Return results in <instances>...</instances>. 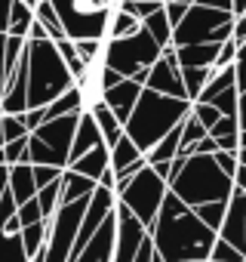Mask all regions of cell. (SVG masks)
Here are the masks:
<instances>
[{"instance_id":"obj_1","label":"cell","mask_w":246,"mask_h":262,"mask_svg":"<svg viewBox=\"0 0 246 262\" xmlns=\"http://www.w3.org/2000/svg\"><path fill=\"white\" fill-rule=\"evenodd\" d=\"M148 237L160 262H206L215 244V231H209L173 191H166Z\"/></svg>"},{"instance_id":"obj_2","label":"cell","mask_w":246,"mask_h":262,"mask_svg":"<svg viewBox=\"0 0 246 262\" xmlns=\"http://www.w3.org/2000/svg\"><path fill=\"white\" fill-rule=\"evenodd\" d=\"M188 114H191V102L169 99V96H160L154 90H142L130 120L123 123V133H127V139H133V145L142 155H148L169 133V129H176Z\"/></svg>"},{"instance_id":"obj_3","label":"cell","mask_w":246,"mask_h":262,"mask_svg":"<svg viewBox=\"0 0 246 262\" xmlns=\"http://www.w3.org/2000/svg\"><path fill=\"white\" fill-rule=\"evenodd\" d=\"M169 191L188 207H203L215 201H228L234 191V182L215 167L212 155H188L182 170L169 179Z\"/></svg>"},{"instance_id":"obj_4","label":"cell","mask_w":246,"mask_h":262,"mask_svg":"<svg viewBox=\"0 0 246 262\" xmlns=\"http://www.w3.org/2000/svg\"><path fill=\"white\" fill-rule=\"evenodd\" d=\"M71 86L74 77L56 53L53 40H28V111L46 108Z\"/></svg>"},{"instance_id":"obj_5","label":"cell","mask_w":246,"mask_h":262,"mask_svg":"<svg viewBox=\"0 0 246 262\" xmlns=\"http://www.w3.org/2000/svg\"><path fill=\"white\" fill-rule=\"evenodd\" d=\"M77 120H80V114H68V117H56V120L40 123L28 136V164L68 170V155H71Z\"/></svg>"},{"instance_id":"obj_6","label":"cell","mask_w":246,"mask_h":262,"mask_svg":"<svg viewBox=\"0 0 246 262\" xmlns=\"http://www.w3.org/2000/svg\"><path fill=\"white\" fill-rule=\"evenodd\" d=\"M59 25L71 43L80 40H105L108 37V19L114 7H105L99 0H50Z\"/></svg>"},{"instance_id":"obj_7","label":"cell","mask_w":246,"mask_h":262,"mask_svg":"<svg viewBox=\"0 0 246 262\" xmlns=\"http://www.w3.org/2000/svg\"><path fill=\"white\" fill-rule=\"evenodd\" d=\"M234 31V13H218L194 4L185 19L173 28V47H197V43H225Z\"/></svg>"},{"instance_id":"obj_8","label":"cell","mask_w":246,"mask_h":262,"mask_svg":"<svg viewBox=\"0 0 246 262\" xmlns=\"http://www.w3.org/2000/svg\"><path fill=\"white\" fill-rule=\"evenodd\" d=\"M160 47L154 43V37L145 31V28H139L136 34H130V37H120V40H105V68H111V71H117L123 80H130L133 74H139V71H145V68H151L157 59H160Z\"/></svg>"},{"instance_id":"obj_9","label":"cell","mask_w":246,"mask_h":262,"mask_svg":"<svg viewBox=\"0 0 246 262\" xmlns=\"http://www.w3.org/2000/svg\"><path fill=\"white\" fill-rule=\"evenodd\" d=\"M166 191H169V185L151 167H145L127 185H120L114 194H117V204H123L145 228H151L154 219H157V213H160V204H163Z\"/></svg>"},{"instance_id":"obj_10","label":"cell","mask_w":246,"mask_h":262,"mask_svg":"<svg viewBox=\"0 0 246 262\" xmlns=\"http://www.w3.org/2000/svg\"><path fill=\"white\" fill-rule=\"evenodd\" d=\"M114 222H117V234H114V259L111 262H133L142 241L148 237V228L123 204L114 207Z\"/></svg>"},{"instance_id":"obj_11","label":"cell","mask_w":246,"mask_h":262,"mask_svg":"<svg viewBox=\"0 0 246 262\" xmlns=\"http://www.w3.org/2000/svg\"><path fill=\"white\" fill-rule=\"evenodd\" d=\"M145 90H154L160 96H169V99H185V83H182V68H179V59H176V50L166 47L160 53V59L148 68V80H145Z\"/></svg>"},{"instance_id":"obj_12","label":"cell","mask_w":246,"mask_h":262,"mask_svg":"<svg viewBox=\"0 0 246 262\" xmlns=\"http://www.w3.org/2000/svg\"><path fill=\"white\" fill-rule=\"evenodd\" d=\"M215 237L231 244L240 256H246V191H240V188L231 191L228 210H225V222H222Z\"/></svg>"},{"instance_id":"obj_13","label":"cell","mask_w":246,"mask_h":262,"mask_svg":"<svg viewBox=\"0 0 246 262\" xmlns=\"http://www.w3.org/2000/svg\"><path fill=\"white\" fill-rule=\"evenodd\" d=\"M114 234H117V222H114V213H111L102 222V228L83 244V250L71 256V262H111L114 259Z\"/></svg>"},{"instance_id":"obj_14","label":"cell","mask_w":246,"mask_h":262,"mask_svg":"<svg viewBox=\"0 0 246 262\" xmlns=\"http://www.w3.org/2000/svg\"><path fill=\"white\" fill-rule=\"evenodd\" d=\"M142 90H145V86H139L136 80H120L117 86H111V90L102 96V102L111 108V114H114L120 123H127L130 114H133V108H136V102H139V96H142Z\"/></svg>"},{"instance_id":"obj_15","label":"cell","mask_w":246,"mask_h":262,"mask_svg":"<svg viewBox=\"0 0 246 262\" xmlns=\"http://www.w3.org/2000/svg\"><path fill=\"white\" fill-rule=\"evenodd\" d=\"M95 145H105V142H102V133H99V126H95L92 114H89V111H83V114H80V120H77V129H74V142H71L68 164H74L77 158H83V155H86V151H92Z\"/></svg>"},{"instance_id":"obj_16","label":"cell","mask_w":246,"mask_h":262,"mask_svg":"<svg viewBox=\"0 0 246 262\" xmlns=\"http://www.w3.org/2000/svg\"><path fill=\"white\" fill-rule=\"evenodd\" d=\"M7 191H10V198L16 201V207L28 204V201L37 194L31 164H16V167H10V170H7Z\"/></svg>"},{"instance_id":"obj_17","label":"cell","mask_w":246,"mask_h":262,"mask_svg":"<svg viewBox=\"0 0 246 262\" xmlns=\"http://www.w3.org/2000/svg\"><path fill=\"white\" fill-rule=\"evenodd\" d=\"M108 167H111V161H108V145H95L92 151H86L83 158H77L74 164H68L71 173L86 176V179H92L95 185H99V179H102V173H105Z\"/></svg>"},{"instance_id":"obj_18","label":"cell","mask_w":246,"mask_h":262,"mask_svg":"<svg viewBox=\"0 0 246 262\" xmlns=\"http://www.w3.org/2000/svg\"><path fill=\"white\" fill-rule=\"evenodd\" d=\"M218 47L222 43H197V47H179V50L173 47V50H176L179 68H212Z\"/></svg>"},{"instance_id":"obj_19","label":"cell","mask_w":246,"mask_h":262,"mask_svg":"<svg viewBox=\"0 0 246 262\" xmlns=\"http://www.w3.org/2000/svg\"><path fill=\"white\" fill-rule=\"evenodd\" d=\"M206 136L215 139L218 151H234L237 155V148H240V123H237V117H218V123Z\"/></svg>"},{"instance_id":"obj_20","label":"cell","mask_w":246,"mask_h":262,"mask_svg":"<svg viewBox=\"0 0 246 262\" xmlns=\"http://www.w3.org/2000/svg\"><path fill=\"white\" fill-rule=\"evenodd\" d=\"M89 114H92V120H95V126H99V133H102V142H105L108 148L117 145V139L123 136V123L111 114V108H108L105 102H99Z\"/></svg>"},{"instance_id":"obj_21","label":"cell","mask_w":246,"mask_h":262,"mask_svg":"<svg viewBox=\"0 0 246 262\" xmlns=\"http://www.w3.org/2000/svg\"><path fill=\"white\" fill-rule=\"evenodd\" d=\"M142 158H145V155L133 145V139H127V133L117 139V145H111V148H108V161H111V170H114V173H123L127 167L139 164Z\"/></svg>"},{"instance_id":"obj_22","label":"cell","mask_w":246,"mask_h":262,"mask_svg":"<svg viewBox=\"0 0 246 262\" xmlns=\"http://www.w3.org/2000/svg\"><path fill=\"white\" fill-rule=\"evenodd\" d=\"M59 185H62V204H71V201L89 198V194L95 191V182H92V179L77 176V173H71V170H65V173H62Z\"/></svg>"},{"instance_id":"obj_23","label":"cell","mask_w":246,"mask_h":262,"mask_svg":"<svg viewBox=\"0 0 246 262\" xmlns=\"http://www.w3.org/2000/svg\"><path fill=\"white\" fill-rule=\"evenodd\" d=\"M68 114H83V108H80V93L71 86L68 93H62L56 102H50L46 108H43V117L46 120H56V117H68ZM43 120V123H46Z\"/></svg>"},{"instance_id":"obj_24","label":"cell","mask_w":246,"mask_h":262,"mask_svg":"<svg viewBox=\"0 0 246 262\" xmlns=\"http://www.w3.org/2000/svg\"><path fill=\"white\" fill-rule=\"evenodd\" d=\"M34 25V10H28L25 4L13 0L10 7V25H7V37H25L28 40V31Z\"/></svg>"},{"instance_id":"obj_25","label":"cell","mask_w":246,"mask_h":262,"mask_svg":"<svg viewBox=\"0 0 246 262\" xmlns=\"http://www.w3.org/2000/svg\"><path fill=\"white\" fill-rule=\"evenodd\" d=\"M142 28L154 37V43L160 47V50H166V47H173V25H169V19H166V13H163V7L154 13V16H148L145 22H142Z\"/></svg>"},{"instance_id":"obj_26","label":"cell","mask_w":246,"mask_h":262,"mask_svg":"<svg viewBox=\"0 0 246 262\" xmlns=\"http://www.w3.org/2000/svg\"><path fill=\"white\" fill-rule=\"evenodd\" d=\"M0 262H43V256L31 259L22 247V237L19 234H7L0 228Z\"/></svg>"},{"instance_id":"obj_27","label":"cell","mask_w":246,"mask_h":262,"mask_svg":"<svg viewBox=\"0 0 246 262\" xmlns=\"http://www.w3.org/2000/svg\"><path fill=\"white\" fill-rule=\"evenodd\" d=\"M142 28L139 19H133L130 13H123V10H111V19H108V37L105 40H120V37H130Z\"/></svg>"},{"instance_id":"obj_28","label":"cell","mask_w":246,"mask_h":262,"mask_svg":"<svg viewBox=\"0 0 246 262\" xmlns=\"http://www.w3.org/2000/svg\"><path fill=\"white\" fill-rule=\"evenodd\" d=\"M46 234H50V222H37V225H28V228H22V231H19V237H22V247H25V253H28L31 259L43 256Z\"/></svg>"},{"instance_id":"obj_29","label":"cell","mask_w":246,"mask_h":262,"mask_svg":"<svg viewBox=\"0 0 246 262\" xmlns=\"http://www.w3.org/2000/svg\"><path fill=\"white\" fill-rule=\"evenodd\" d=\"M209 77H212V68H182V83H185V96H188L191 105L200 99V93L209 83Z\"/></svg>"},{"instance_id":"obj_30","label":"cell","mask_w":246,"mask_h":262,"mask_svg":"<svg viewBox=\"0 0 246 262\" xmlns=\"http://www.w3.org/2000/svg\"><path fill=\"white\" fill-rule=\"evenodd\" d=\"M34 22H40V25L46 28L50 40H65V31H62V25H59V16H56V10H53L50 0H40V4L34 7Z\"/></svg>"},{"instance_id":"obj_31","label":"cell","mask_w":246,"mask_h":262,"mask_svg":"<svg viewBox=\"0 0 246 262\" xmlns=\"http://www.w3.org/2000/svg\"><path fill=\"white\" fill-rule=\"evenodd\" d=\"M59 179H62V176H59ZM34 201H37V207H40L43 219L50 222V219H53V213L62 207V185H59V182H53V185L40 188V191L34 194Z\"/></svg>"},{"instance_id":"obj_32","label":"cell","mask_w":246,"mask_h":262,"mask_svg":"<svg viewBox=\"0 0 246 262\" xmlns=\"http://www.w3.org/2000/svg\"><path fill=\"white\" fill-rule=\"evenodd\" d=\"M225 210H228V201H215V204L194 207V216H197L209 231H215V234H218V228H222V222H225Z\"/></svg>"},{"instance_id":"obj_33","label":"cell","mask_w":246,"mask_h":262,"mask_svg":"<svg viewBox=\"0 0 246 262\" xmlns=\"http://www.w3.org/2000/svg\"><path fill=\"white\" fill-rule=\"evenodd\" d=\"M0 129H4V139H7V142H16V139L31 136L22 114H19V117H13V114H0Z\"/></svg>"},{"instance_id":"obj_34","label":"cell","mask_w":246,"mask_h":262,"mask_svg":"<svg viewBox=\"0 0 246 262\" xmlns=\"http://www.w3.org/2000/svg\"><path fill=\"white\" fill-rule=\"evenodd\" d=\"M4 164H7V167L28 164V136H25V139H16V142H7V145H4Z\"/></svg>"},{"instance_id":"obj_35","label":"cell","mask_w":246,"mask_h":262,"mask_svg":"<svg viewBox=\"0 0 246 262\" xmlns=\"http://www.w3.org/2000/svg\"><path fill=\"white\" fill-rule=\"evenodd\" d=\"M16 219H19V228H28V225H37V222H46L34 198H31L28 204H22V207H16Z\"/></svg>"},{"instance_id":"obj_36","label":"cell","mask_w":246,"mask_h":262,"mask_svg":"<svg viewBox=\"0 0 246 262\" xmlns=\"http://www.w3.org/2000/svg\"><path fill=\"white\" fill-rule=\"evenodd\" d=\"M206 262H246V256H240L231 244H225V241H218L215 237V244H212V250H209V259Z\"/></svg>"},{"instance_id":"obj_37","label":"cell","mask_w":246,"mask_h":262,"mask_svg":"<svg viewBox=\"0 0 246 262\" xmlns=\"http://www.w3.org/2000/svg\"><path fill=\"white\" fill-rule=\"evenodd\" d=\"M234 59H237V43H234V40H225V43L218 47V56H215V62H212V71H225V68H231Z\"/></svg>"},{"instance_id":"obj_38","label":"cell","mask_w":246,"mask_h":262,"mask_svg":"<svg viewBox=\"0 0 246 262\" xmlns=\"http://www.w3.org/2000/svg\"><path fill=\"white\" fill-rule=\"evenodd\" d=\"M31 173H34V185H37V191H40V188L59 182V176H62L65 170H56V167H31Z\"/></svg>"},{"instance_id":"obj_39","label":"cell","mask_w":246,"mask_h":262,"mask_svg":"<svg viewBox=\"0 0 246 262\" xmlns=\"http://www.w3.org/2000/svg\"><path fill=\"white\" fill-rule=\"evenodd\" d=\"M212 161H215V167H218L228 179H234V173H237V155H234V151H215Z\"/></svg>"},{"instance_id":"obj_40","label":"cell","mask_w":246,"mask_h":262,"mask_svg":"<svg viewBox=\"0 0 246 262\" xmlns=\"http://www.w3.org/2000/svg\"><path fill=\"white\" fill-rule=\"evenodd\" d=\"M234 74H237V93H243V90H246V43H240V47H237Z\"/></svg>"},{"instance_id":"obj_41","label":"cell","mask_w":246,"mask_h":262,"mask_svg":"<svg viewBox=\"0 0 246 262\" xmlns=\"http://www.w3.org/2000/svg\"><path fill=\"white\" fill-rule=\"evenodd\" d=\"M231 40L240 47V43H246V19L243 16H234V31H231Z\"/></svg>"},{"instance_id":"obj_42","label":"cell","mask_w":246,"mask_h":262,"mask_svg":"<svg viewBox=\"0 0 246 262\" xmlns=\"http://www.w3.org/2000/svg\"><path fill=\"white\" fill-rule=\"evenodd\" d=\"M215 151H218L215 139H209V136H206V139H200V142H197V145H194L188 155H215Z\"/></svg>"},{"instance_id":"obj_43","label":"cell","mask_w":246,"mask_h":262,"mask_svg":"<svg viewBox=\"0 0 246 262\" xmlns=\"http://www.w3.org/2000/svg\"><path fill=\"white\" fill-rule=\"evenodd\" d=\"M200 7H209V10H218V13H234V4L231 0H194Z\"/></svg>"},{"instance_id":"obj_44","label":"cell","mask_w":246,"mask_h":262,"mask_svg":"<svg viewBox=\"0 0 246 262\" xmlns=\"http://www.w3.org/2000/svg\"><path fill=\"white\" fill-rule=\"evenodd\" d=\"M10 7H13V0H0V37H7V25H10Z\"/></svg>"},{"instance_id":"obj_45","label":"cell","mask_w":246,"mask_h":262,"mask_svg":"<svg viewBox=\"0 0 246 262\" xmlns=\"http://www.w3.org/2000/svg\"><path fill=\"white\" fill-rule=\"evenodd\" d=\"M237 123H240V133H243V129H246V90L237 99Z\"/></svg>"},{"instance_id":"obj_46","label":"cell","mask_w":246,"mask_h":262,"mask_svg":"<svg viewBox=\"0 0 246 262\" xmlns=\"http://www.w3.org/2000/svg\"><path fill=\"white\" fill-rule=\"evenodd\" d=\"M28 40H50V34H46V28H43L40 22H34L31 31H28Z\"/></svg>"},{"instance_id":"obj_47","label":"cell","mask_w":246,"mask_h":262,"mask_svg":"<svg viewBox=\"0 0 246 262\" xmlns=\"http://www.w3.org/2000/svg\"><path fill=\"white\" fill-rule=\"evenodd\" d=\"M234 188H240V191H246V167L243 164H237V173H234Z\"/></svg>"},{"instance_id":"obj_48","label":"cell","mask_w":246,"mask_h":262,"mask_svg":"<svg viewBox=\"0 0 246 262\" xmlns=\"http://www.w3.org/2000/svg\"><path fill=\"white\" fill-rule=\"evenodd\" d=\"M7 86V68H4V37H0V96H4Z\"/></svg>"},{"instance_id":"obj_49","label":"cell","mask_w":246,"mask_h":262,"mask_svg":"<svg viewBox=\"0 0 246 262\" xmlns=\"http://www.w3.org/2000/svg\"><path fill=\"white\" fill-rule=\"evenodd\" d=\"M7 170H10V167L0 164V198H4V191H7Z\"/></svg>"},{"instance_id":"obj_50","label":"cell","mask_w":246,"mask_h":262,"mask_svg":"<svg viewBox=\"0 0 246 262\" xmlns=\"http://www.w3.org/2000/svg\"><path fill=\"white\" fill-rule=\"evenodd\" d=\"M234 4V16H243L246 13V0H231Z\"/></svg>"},{"instance_id":"obj_51","label":"cell","mask_w":246,"mask_h":262,"mask_svg":"<svg viewBox=\"0 0 246 262\" xmlns=\"http://www.w3.org/2000/svg\"><path fill=\"white\" fill-rule=\"evenodd\" d=\"M237 164H243V167H246V148H237Z\"/></svg>"},{"instance_id":"obj_52","label":"cell","mask_w":246,"mask_h":262,"mask_svg":"<svg viewBox=\"0 0 246 262\" xmlns=\"http://www.w3.org/2000/svg\"><path fill=\"white\" fill-rule=\"evenodd\" d=\"M19 4H25V7H28V10H34V7H37V4H40V0H19Z\"/></svg>"},{"instance_id":"obj_53","label":"cell","mask_w":246,"mask_h":262,"mask_svg":"<svg viewBox=\"0 0 246 262\" xmlns=\"http://www.w3.org/2000/svg\"><path fill=\"white\" fill-rule=\"evenodd\" d=\"M240 148H246V129L240 133Z\"/></svg>"},{"instance_id":"obj_54","label":"cell","mask_w":246,"mask_h":262,"mask_svg":"<svg viewBox=\"0 0 246 262\" xmlns=\"http://www.w3.org/2000/svg\"><path fill=\"white\" fill-rule=\"evenodd\" d=\"M4 145H7V139H4V129H0V151H4Z\"/></svg>"},{"instance_id":"obj_55","label":"cell","mask_w":246,"mask_h":262,"mask_svg":"<svg viewBox=\"0 0 246 262\" xmlns=\"http://www.w3.org/2000/svg\"><path fill=\"white\" fill-rule=\"evenodd\" d=\"M243 19H246V13H243Z\"/></svg>"},{"instance_id":"obj_56","label":"cell","mask_w":246,"mask_h":262,"mask_svg":"<svg viewBox=\"0 0 246 262\" xmlns=\"http://www.w3.org/2000/svg\"><path fill=\"white\" fill-rule=\"evenodd\" d=\"M114 4H117V0H114Z\"/></svg>"}]
</instances>
